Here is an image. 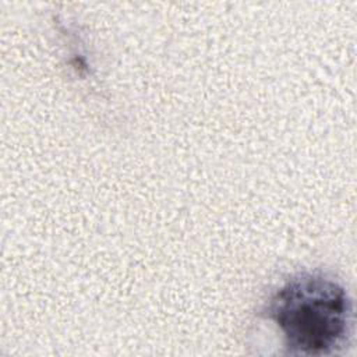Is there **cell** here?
I'll return each instance as SVG.
<instances>
[{"instance_id":"cell-1","label":"cell","mask_w":357,"mask_h":357,"mask_svg":"<svg viewBox=\"0 0 357 357\" xmlns=\"http://www.w3.org/2000/svg\"><path fill=\"white\" fill-rule=\"evenodd\" d=\"M291 354L322 356L340 349L351 325V301L344 287L321 272L286 280L268 304Z\"/></svg>"}]
</instances>
